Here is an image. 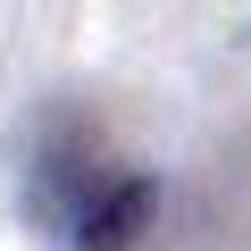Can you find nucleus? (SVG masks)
I'll return each mask as SVG.
<instances>
[{
  "instance_id": "nucleus-1",
  "label": "nucleus",
  "mask_w": 251,
  "mask_h": 251,
  "mask_svg": "<svg viewBox=\"0 0 251 251\" xmlns=\"http://www.w3.org/2000/svg\"><path fill=\"white\" fill-rule=\"evenodd\" d=\"M151 218H159V176H117L75 209L67 234H75V251H126L151 234Z\"/></svg>"
}]
</instances>
